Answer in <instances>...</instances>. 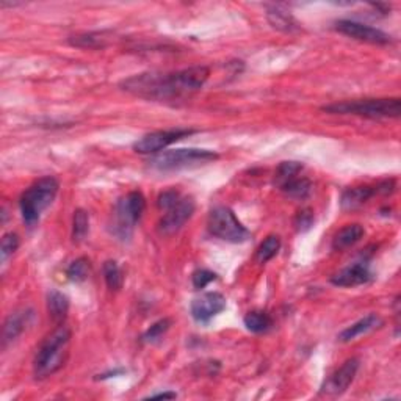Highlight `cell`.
I'll return each instance as SVG.
<instances>
[{"label": "cell", "instance_id": "obj_1", "mask_svg": "<svg viewBox=\"0 0 401 401\" xmlns=\"http://www.w3.org/2000/svg\"><path fill=\"white\" fill-rule=\"evenodd\" d=\"M210 77V69L207 66H192L174 73H142L123 80L119 84L121 90L130 93L133 96L169 102L190 98L206 85Z\"/></svg>", "mask_w": 401, "mask_h": 401}, {"label": "cell", "instance_id": "obj_13", "mask_svg": "<svg viewBox=\"0 0 401 401\" xmlns=\"http://www.w3.org/2000/svg\"><path fill=\"white\" fill-rule=\"evenodd\" d=\"M373 279V275L368 264L365 262H356L353 265L347 266V268L340 270L339 273L331 278V284H334L335 287H358V285H364L370 282Z\"/></svg>", "mask_w": 401, "mask_h": 401}, {"label": "cell", "instance_id": "obj_16", "mask_svg": "<svg viewBox=\"0 0 401 401\" xmlns=\"http://www.w3.org/2000/svg\"><path fill=\"white\" fill-rule=\"evenodd\" d=\"M266 21L273 29L284 31V33H294V31L301 30L300 22L289 11L279 8V6H270L266 10Z\"/></svg>", "mask_w": 401, "mask_h": 401}, {"label": "cell", "instance_id": "obj_17", "mask_svg": "<svg viewBox=\"0 0 401 401\" xmlns=\"http://www.w3.org/2000/svg\"><path fill=\"white\" fill-rule=\"evenodd\" d=\"M377 195V188L362 186V187H351L347 188L345 192L342 193L340 198V206L343 210H353L361 207L362 204H365L372 196Z\"/></svg>", "mask_w": 401, "mask_h": 401}, {"label": "cell", "instance_id": "obj_21", "mask_svg": "<svg viewBox=\"0 0 401 401\" xmlns=\"http://www.w3.org/2000/svg\"><path fill=\"white\" fill-rule=\"evenodd\" d=\"M245 326L254 334H262L271 329L273 318L265 310H251L245 315Z\"/></svg>", "mask_w": 401, "mask_h": 401}, {"label": "cell", "instance_id": "obj_28", "mask_svg": "<svg viewBox=\"0 0 401 401\" xmlns=\"http://www.w3.org/2000/svg\"><path fill=\"white\" fill-rule=\"evenodd\" d=\"M169 328H171L169 318H162V320H158L152 324V326L142 335V342L143 343H154L157 340H160L162 337L168 333Z\"/></svg>", "mask_w": 401, "mask_h": 401}, {"label": "cell", "instance_id": "obj_19", "mask_svg": "<svg viewBox=\"0 0 401 401\" xmlns=\"http://www.w3.org/2000/svg\"><path fill=\"white\" fill-rule=\"evenodd\" d=\"M364 227L358 222H354V225H348L345 227H342L339 232L334 235V240H333V248L335 251H343V250H348V248L354 246L358 241L364 237Z\"/></svg>", "mask_w": 401, "mask_h": 401}, {"label": "cell", "instance_id": "obj_11", "mask_svg": "<svg viewBox=\"0 0 401 401\" xmlns=\"http://www.w3.org/2000/svg\"><path fill=\"white\" fill-rule=\"evenodd\" d=\"M361 365V361L358 358H351L348 359L345 364H343L340 368L331 374V377L326 379V383L321 387V393H326V395H342L343 392H347V389L356 378L358 374Z\"/></svg>", "mask_w": 401, "mask_h": 401}, {"label": "cell", "instance_id": "obj_32", "mask_svg": "<svg viewBox=\"0 0 401 401\" xmlns=\"http://www.w3.org/2000/svg\"><path fill=\"white\" fill-rule=\"evenodd\" d=\"M181 198H182L181 193L177 192V190L171 188V190H167V192L160 193V196L157 198V206L160 210H165V212H167V210L173 207L174 204L179 201Z\"/></svg>", "mask_w": 401, "mask_h": 401}, {"label": "cell", "instance_id": "obj_26", "mask_svg": "<svg viewBox=\"0 0 401 401\" xmlns=\"http://www.w3.org/2000/svg\"><path fill=\"white\" fill-rule=\"evenodd\" d=\"M90 270H91L90 260L85 257H79L68 266L66 275L73 282H84L86 281L88 276H90Z\"/></svg>", "mask_w": 401, "mask_h": 401}, {"label": "cell", "instance_id": "obj_10", "mask_svg": "<svg viewBox=\"0 0 401 401\" xmlns=\"http://www.w3.org/2000/svg\"><path fill=\"white\" fill-rule=\"evenodd\" d=\"M195 213L193 198H181L173 207L167 210L163 218L158 222V232L162 235H173L186 226V222Z\"/></svg>", "mask_w": 401, "mask_h": 401}, {"label": "cell", "instance_id": "obj_9", "mask_svg": "<svg viewBox=\"0 0 401 401\" xmlns=\"http://www.w3.org/2000/svg\"><path fill=\"white\" fill-rule=\"evenodd\" d=\"M335 30L340 31L342 35H347L349 38H353V40H358L362 43L379 44V46L392 43V36L387 35L386 31L358 21H349V19H340V21H337Z\"/></svg>", "mask_w": 401, "mask_h": 401}, {"label": "cell", "instance_id": "obj_3", "mask_svg": "<svg viewBox=\"0 0 401 401\" xmlns=\"http://www.w3.org/2000/svg\"><path fill=\"white\" fill-rule=\"evenodd\" d=\"M321 110L331 114H354V116L370 119L400 118L401 100L398 98L343 100L331 105H323Z\"/></svg>", "mask_w": 401, "mask_h": 401}, {"label": "cell", "instance_id": "obj_4", "mask_svg": "<svg viewBox=\"0 0 401 401\" xmlns=\"http://www.w3.org/2000/svg\"><path fill=\"white\" fill-rule=\"evenodd\" d=\"M60 190V182L54 176L41 177L33 186H30L21 196L19 207H21L22 220L29 227H33L40 222L41 213L54 202Z\"/></svg>", "mask_w": 401, "mask_h": 401}, {"label": "cell", "instance_id": "obj_5", "mask_svg": "<svg viewBox=\"0 0 401 401\" xmlns=\"http://www.w3.org/2000/svg\"><path fill=\"white\" fill-rule=\"evenodd\" d=\"M144 210L146 199L142 192L127 193L114 206L112 232L119 240H129L132 237L133 227L143 216Z\"/></svg>", "mask_w": 401, "mask_h": 401}, {"label": "cell", "instance_id": "obj_27", "mask_svg": "<svg viewBox=\"0 0 401 401\" xmlns=\"http://www.w3.org/2000/svg\"><path fill=\"white\" fill-rule=\"evenodd\" d=\"M303 171V163L301 162H282L276 169L275 182L278 187L284 186L285 182L294 179Z\"/></svg>", "mask_w": 401, "mask_h": 401}, {"label": "cell", "instance_id": "obj_30", "mask_svg": "<svg viewBox=\"0 0 401 401\" xmlns=\"http://www.w3.org/2000/svg\"><path fill=\"white\" fill-rule=\"evenodd\" d=\"M216 273L206 270V268H201V270H196L192 276V282H193V287L196 290H201V289H206L210 282L216 281Z\"/></svg>", "mask_w": 401, "mask_h": 401}, {"label": "cell", "instance_id": "obj_20", "mask_svg": "<svg viewBox=\"0 0 401 401\" xmlns=\"http://www.w3.org/2000/svg\"><path fill=\"white\" fill-rule=\"evenodd\" d=\"M110 36L107 31H88V33H79L69 38V43L80 49H102L105 47Z\"/></svg>", "mask_w": 401, "mask_h": 401}, {"label": "cell", "instance_id": "obj_31", "mask_svg": "<svg viewBox=\"0 0 401 401\" xmlns=\"http://www.w3.org/2000/svg\"><path fill=\"white\" fill-rule=\"evenodd\" d=\"M314 225V212L312 209H303L296 213L295 218V226L298 232H305Z\"/></svg>", "mask_w": 401, "mask_h": 401}, {"label": "cell", "instance_id": "obj_35", "mask_svg": "<svg viewBox=\"0 0 401 401\" xmlns=\"http://www.w3.org/2000/svg\"><path fill=\"white\" fill-rule=\"evenodd\" d=\"M121 373H124V370H114V372H110V373H105V374H99V378H100V379H105V378H112V377H116V374H121Z\"/></svg>", "mask_w": 401, "mask_h": 401}, {"label": "cell", "instance_id": "obj_7", "mask_svg": "<svg viewBox=\"0 0 401 401\" xmlns=\"http://www.w3.org/2000/svg\"><path fill=\"white\" fill-rule=\"evenodd\" d=\"M207 229L213 237L229 241V243H243L250 239V231L241 225L232 210L225 206L210 210Z\"/></svg>", "mask_w": 401, "mask_h": 401}, {"label": "cell", "instance_id": "obj_14", "mask_svg": "<svg viewBox=\"0 0 401 401\" xmlns=\"http://www.w3.org/2000/svg\"><path fill=\"white\" fill-rule=\"evenodd\" d=\"M33 312L30 309H22L11 312V314L5 318L3 329H2V347L6 348L10 343L15 342L19 335L24 333V329L30 323Z\"/></svg>", "mask_w": 401, "mask_h": 401}, {"label": "cell", "instance_id": "obj_6", "mask_svg": "<svg viewBox=\"0 0 401 401\" xmlns=\"http://www.w3.org/2000/svg\"><path fill=\"white\" fill-rule=\"evenodd\" d=\"M218 158V154L209 149H173L157 154L149 158V167L158 171H174L190 167H198L209 162H213Z\"/></svg>", "mask_w": 401, "mask_h": 401}, {"label": "cell", "instance_id": "obj_18", "mask_svg": "<svg viewBox=\"0 0 401 401\" xmlns=\"http://www.w3.org/2000/svg\"><path fill=\"white\" fill-rule=\"evenodd\" d=\"M47 310L55 324H63L69 312V298L59 290H50L47 294Z\"/></svg>", "mask_w": 401, "mask_h": 401}, {"label": "cell", "instance_id": "obj_24", "mask_svg": "<svg viewBox=\"0 0 401 401\" xmlns=\"http://www.w3.org/2000/svg\"><path fill=\"white\" fill-rule=\"evenodd\" d=\"M279 250H281V239H279L278 235H270V237H266L257 248L256 257L260 264H266L270 262L273 257H276Z\"/></svg>", "mask_w": 401, "mask_h": 401}, {"label": "cell", "instance_id": "obj_33", "mask_svg": "<svg viewBox=\"0 0 401 401\" xmlns=\"http://www.w3.org/2000/svg\"><path fill=\"white\" fill-rule=\"evenodd\" d=\"M377 193H381V195H391L393 193V190H395V181H383L381 183H378L377 187Z\"/></svg>", "mask_w": 401, "mask_h": 401}, {"label": "cell", "instance_id": "obj_12", "mask_svg": "<svg viewBox=\"0 0 401 401\" xmlns=\"http://www.w3.org/2000/svg\"><path fill=\"white\" fill-rule=\"evenodd\" d=\"M226 309V298L218 292H207L195 298L190 305V312L196 321L209 323L212 318L220 315Z\"/></svg>", "mask_w": 401, "mask_h": 401}, {"label": "cell", "instance_id": "obj_34", "mask_svg": "<svg viewBox=\"0 0 401 401\" xmlns=\"http://www.w3.org/2000/svg\"><path fill=\"white\" fill-rule=\"evenodd\" d=\"M177 397V393L176 392H160V393H154V395H149L148 398H169V400H173Z\"/></svg>", "mask_w": 401, "mask_h": 401}, {"label": "cell", "instance_id": "obj_25", "mask_svg": "<svg viewBox=\"0 0 401 401\" xmlns=\"http://www.w3.org/2000/svg\"><path fill=\"white\" fill-rule=\"evenodd\" d=\"M102 270H104V278H105V282L108 285V289L116 292L123 287L124 276H123V271H121L116 260H107L104 266H102Z\"/></svg>", "mask_w": 401, "mask_h": 401}, {"label": "cell", "instance_id": "obj_23", "mask_svg": "<svg viewBox=\"0 0 401 401\" xmlns=\"http://www.w3.org/2000/svg\"><path fill=\"white\" fill-rule=\"evenodd\" d=\"M90 232V215L86 210L77 209L73 216V240L80 243Z\"/></svg>", "mask_w": 401, "mask_h": 401}, {"label": "cell", "instance_id": "obj_2", "mask_svg": "<svg viewBox=\"0 0 401 401\" xmlns=\"http://www.w3.org/2000/svg\"><path fill=\"white\" fill-rule=\"evenodd\" d=\"M71 342V329L60 324L52 334L46 337L33 361V372L36 379L52 377L65 365L68 358V347Z\"/></svg>", "mask_w": 401, "mask_h": 401}, {"label": "cell", "instance_id": "obj_15", "mask_svg": "<svg viewBox=\"0 0 401 401\" xmlns=\"http://www.w3.org/2000/svg\"><path fill=\"white\" fill-rule=\"evenodd\" d=\"M383 324H384L383 318H381V317L377 315V314H370V315H367V317H364V318H361V320H358L356 323L349 324L348 328L343 329L342 333H340L339 335H337V339H339V340L343 342V343L351 342V340L356 339V337L372 333V331L381 328V326H383Z\"/></svg>", "mask_w": 401, "mask_h": 401}, {"label": "cell", "instance_id": "obj_22", "mask_svg": "<svg viewBox=\"0 0 401 401\" xmlns=\"http://www.w3.org/2000/svg\"><path fill=\"white\" fill-rule=\"evenodd\" d=\"M284 195H287L289 198L294 199H305L312 192V182L304 177H294L279 187Z\"/></svg>", "mask_w": 401, "mask_h": 401}, {"label": "cell", "instance_id": "obj_8", "mask_svg": "<svg viewBox=\"0 0 401 401\" xmlns=\"http://www.w3.org/2000/svg\"><path fill=\"white\" fill-rule=\"evenodd\" d=\"M193 133H196V130H192V129H173V130L152 132L139 138L138 142H135V144H133V151L143 156L157 154V152L168 148L169 144L179 142V139L182 138L193 135Z\"/></svg>", "mask_w": 401, "mask_h": 401}, {"label": "cell", "instance_id": "obj_29", "mask_svg": "<svg viewBox=\"0 0 401 401\" xmlns=\"http://www.w3.org/2000/svg\"><path fill=\"white\" fill-rule=\"evenodd\" d=\"M19 248V237L17 234H5L2 239V245H0V259H2V264H6L13 254L17 251Z\"/></svg>", "mask_w": 401, "mask_h": 401}]
</instances>
